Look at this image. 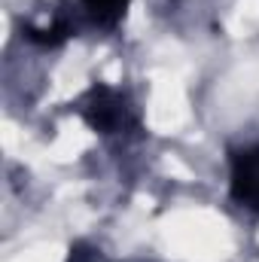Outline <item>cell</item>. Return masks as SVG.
I'll return each mask as SVG.
<instances>
[{
	"instance_id": "5",
	"label": "cell",
	"mask_w": 259,
	"mask_h": 262,
	"mask_svg": "<svg viewBox=\"0 0 259 262\" xmlns=\"http://www.w3.org/2000/svg\"><path fill=\"white\" fill-rule=\"evenodd\" d=\"M67 262H104V256H101V250H95V247H89V244L79 241V244L70 247Z\"/></svg>"
},
{
	"instance_id": "3",
	"label": "cell",
	"mask_w": 259,
	"mask_h": 262,
	"mask_svg": "<svg viewBox=\"0 0 259 262\" xmlns=\"http://www.w3.org/2000/svg\"><path fill=\"white\" fill-rule=\"evenodd\" d=\"M128 3L131 0H82V9H85V15L98 25V28H116L122 18H125V12H128Z\"/></svg>"
},
{
	"instance_id": "4",
	"label": "cell",
	"mask_w": 259,
	"mask_h": 262,
	"mask_svg": "<svg viewBox=\"0 0 259 262\" xmlns=\"http://www.w3.org/2000/svg\"><path fill=\"white\" fill-rule=\"evenodd\" d=\"M70 34H73V25H70L67 18H55V21L46 25V28L25 25V37H28L31 43H40V46H61V43L70 40Z\"/></svg>"
},
{
	"instance_id": "2",
	"label": "cell",
	"mask_w": 259,
	"mask_h": 262,
	"mask_svg": "<svg viewBox=\"0 0 259 262\" xmlns=\"http://www.w3.org/2000/svg\"><path fill=\"white\" fill-rule=\"evenodd\" d=\"M229 189H232V198H235L241 207L259 213V146H250V149L235 152Z\"/></svg>"
},
{
	"instance_id": "1",
	"label": "cell",
	"mask_w": 259,
	"mask_h": 262,
	"mask_svg": "<svg viewBox=\"0 0 259 262\" xmlns=\"http://www.w3.org/2000/svg\"><path fill=\"white\" fill-rule=\"evenodd\" d=\"M79 110H82L85 125L92 131H98V134H119L122 128H128V122H131L125 98L116 89L104 85V82H95L85 92Z\"/></svg>"
}]
</instances>
